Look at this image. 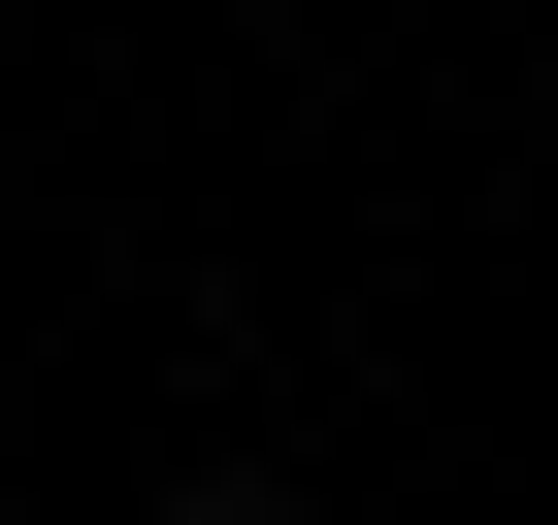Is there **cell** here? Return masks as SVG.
Here are the masks:
<instances>
[{
	"label": "cell",
	"instance_id": "obj_1",
	"mask_svg": "<svg viewBox=\"0 0 558 525\" xmlns=\"http://www.w3.org/2000/svg\"><path fill=\"white\" fill-rule=\"evenodd\" d=\"M165 525H296V492H165Z\"/></svg>",
	"mask_w": 558,
	"mask_h": 525
}]
</instances>
